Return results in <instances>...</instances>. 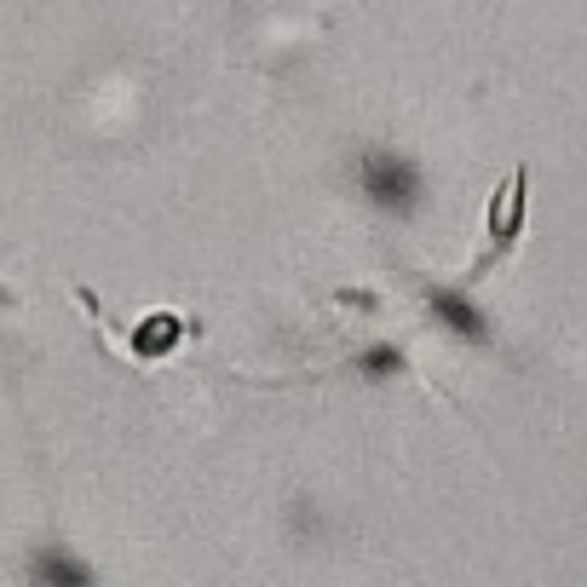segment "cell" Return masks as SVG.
<instances>
[{"instance_id":"cell-1","label":"cell","mask_w":587,"mask_h":587,"mask_svg":"<svg viewBox=\"0 0 587 587\" xmlns=\"http://www.w3.org/2000/svg\"><path fill=\"white\" fill-rule=\"evenodd\" d=\"M363 185H369V196H375L380 208H392V213L415 208V167L403 162V156H386V150L363 156Z\"/></svg>"},{"instance_id":"cell-2","label":"cell","mask_w":587,"mask_h":587,"mask_svg":"<svg viewBox=\"0 0 587 587\" xmlns=\"http://www.w3.org/2000/svg\"><path fill=\"white\" fill-rule=\"evenodd\" d=\"M35 582L41 587H93V576H87L70 553H41V559H35Z\"/></svg>"},{"instance_id":"cell-3","label":"cell","mask_w":587,"mask_h":587,"mask_svg":"<svg viewBox=\"0 0 587 587\" xmlns=\"http://www.w3.org/2000/svg\"><path fill=\"white\" fill-rule=\"evenodd\" d=\"M432 306H438V317H444L449 329L478 334V317H472V306H467V300H455V294H432Z\"/></svg>"}]
</instances>
